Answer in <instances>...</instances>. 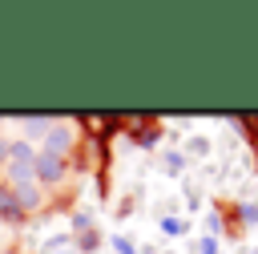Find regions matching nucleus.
<instances>
[{
  "label": "nucleus",
  "mask_w": 258,
  "mask_h": 254,
  "mask_svg": "<svg viewBox=\"0 0 258 254\" xmlns=\"http://www.w3.org/2000/svg\"><path fill=\"white\" fill-rule=\"evenodd\" d=\"M113 246H117L121 254H133V242H129V238H113Z\"/></svg>",
  "instance_id": "9b49d317"
},
{
  "label": "nucleus",
  "mask_w": 258,
  "mask_h": 254,
  "mask_svg": "<svg viewBox=\"0 0 258 254\" xmlns=\"http://www.w3.org/2000/svg\"><path fill=\"white\" fill-rule=\"evenodd\" d=\"M52 125H56L52 117H20V129L24 133H48Z\"/></svg>",
  "instance_id": "423d86ee"
},
{
  "label": "nucleus",
  "mask_w": 258,
  "mask_h": 254,
  "mask_svg": "<svg viewBox=\"0 0 258 254\" xmlns=\"http://www.w3.org/2000/svg\"><path fill=\"white\" fill-rule=\"evenodd\" d=\"M161 230H165L169 238H177V234L185 230V222H181V218H161Z\"/></svg>",
  "instance_id": "0eeeda50"
},
{
  "label": "nucleus",
  "mask_w": 258,
  "mask_h": 254,
  "mask_svg": "<svg viewBox=\"0 0 258 254\" xmlns=\"http://www.w3.org/2000/svg\"><path fill=\"white\" fill-rule=\"evenodd\" d=\"M198 254H218V242H214V238H202V242H198Z\"/></svg>",
  "instance_id": "9d476101"
},
{
  "label": "nucleus",
  "mask_w": 258,
  "mask_h": 254,
  "mask_svg": "<svg viewBox=\"0 0 258 254\" xmlns=\"http://www.w3.org/2000/svg\"><path fill=\"white\" fill-rule=\"evenodd\" d=\"M165 169L169 173H181V153H165Z\"/></svg>",
  "instance_id": "6e6552de"
},
{
  "label": "nucleus",
  "mask_w": 258,
  "mask_h": 254,
  "mask_svg": "<svg viewBox=\"0 0 258 254\" xmlns=\"http://www.w3.org/2000/svg\"><path fill=\"white\" fill-rule=\"evenodd\" d=\"M69 149H73V129H69V125H52V129L44 133V153L64 157Z\"/></svg>",
  "instance_id": "7ed1b4c3"
},
{
  "label": "nucleus",
  "mask_w": 258,
  "mask_h": 254,
  "mask_svg": "<svg viewBox=\"0 0 258 254\" xmlns=\"http://www.w3.org/2000/svg\"><path fill=\"white\" fill-rule=\"evenodd\" d=\"M8 153H12V141H0V165H8Z\"/></svg>",
  "instance_id": "f8f14e48"
},
{
  "label": "nucleus",
  "mask_w": 258,
  "mask_h": 254,
  "mask_svg": "<svg viewBox=\"0 0 258 254\" xmlns=\"http://www.w3.org/2000/svg\"><path fill=\"white\" fill-rule=\"evenodd\" d=\"M133 137H137L141 145H153V141H157V129H141V133H133Z\"/></svg>",
  "instance_id": "1a4fd4ad"
},
{
  "label": "nucleus",
  "mask_w": 258,
  "mask_h": 254,
  "mask_svg": "<svg viewBox=\"0 0 258 254\" xmlns=\"http://www.w3.org/2000/svg\"><path fill=\"white\" fill-rule=\"evenodd\" d=\"M242 218H246V222H254V218H258V206H242Z\"/></svg>",
  "instance_id": "ddd939ff"
},
{
  "label": "nucleus",
  "mask_w": 258,
  "mask_h": 254,
  "mask_svg": "<svg viewBox=\"0 0 258 254\" xmlns=\"http://www.w3.org/2000/svg\"><path fill=\"white\" fill-rule=\"evenodd\" d=\"M32 177L36 181H44V185H56L60 177H64V157H56V153H36V169H32Z\"/></svg>",
  "instance_id": "f03ea898"
},
{
  "label": "nucleus",
  "mask_w": 258,
  "mask_h": 254,
  "mask_svg": "<svg viewBox=\"0 0 258 254\" xmlns=\"http://www.w3.org/2000/svg\"><path fill=\"white\" fill-rule=\"evenodd\" d=\"M12 194H16V202H20V210H24V214L40 206V189H36L32 181H20V185H12Z\"/></svg>",
  "instance_id": "39448f33"
},
{
  "label": "nucleus",
  "mask_w": 258,
  "mask_h": 254,
  "mask_svg": "<svg viewBox=\"0 0 258 254\" xmlns=\"http://www.w3.org/2000/svg\"><path fill=\"white\" fill-rule=\"evenodd\" d=\"M20 218H24V210L12 194V185H0V222H20Z\"/></svg>",
  "instance_id": "20e7f679"
},
{
  "label": "nucleus",
  "mask_w": 258,
  "mask_h": 254,
  "mask_svg": "<svg viewBox=\"0 0 258 254\" xmlns=\"http://www.w3.org/2000/svg\"><path fill=\"white\" fill-rule=\"evenodd\" d=\"M8 177H12V185H20V181H32V169H36V153H32V145L28 141H12V153H8Z\"/></svg>",
  "instance_id": "f257e3e1"
}]
</instances>
